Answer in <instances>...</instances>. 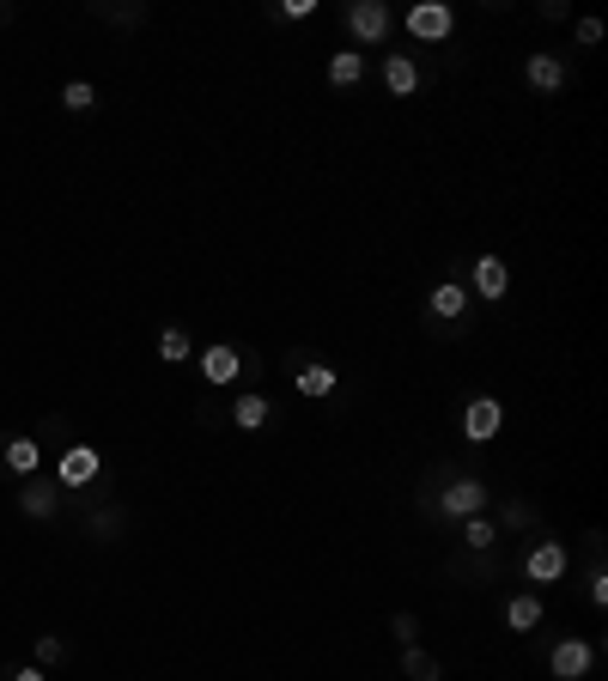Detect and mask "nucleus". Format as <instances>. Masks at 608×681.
<instances>
[{
    "label": "nucleus",
    "mask_w": 608,
    "mask_h": 681,
    "mask_svg": "<svg viewBox=\"0 0 608 681\" xmlns=\"http://www.w3.org/2000/svg\"><path fill=\"white\" fill-rule=\"evenodd\" d=\"M523 578H529V584H560V578H566V548H560L554 536L536 542V548L523 554Z\"/></svg>",
    "instance_id": "1"
},
{
    "label": "nucleus",
    "mask_w": 608,
    "mask_h": 681,
    "mask_svg": "<svg viewBox=\"0 0 608 681\" xmlns=\"http://www.w3.org/2000/svg\"><path fill=\"white\" fill-rule=\"evenodd\" d=\"M450 25H456V13L444 7V0H420V7H408V31H414L420 43H444Z\"/></svg>",
    "instance_id": "2"
},
{
    "label": "nucleus",
    "mask_w": 608,
    "mask_h": 681,
    "mask_svg": "<svg viewBox=\"0 0 608 681\" xmlns=\"http://www.w3.org/2000/svg\"><path fill=\"white\" fill-rule=\"evenodd\" d=\"M98 469H104V457H98L92 444H67L55 475H61V487H92V481H98Z\"/></svg>",
    "instance_id": "3"
},
{
    "label": "nucleus",
    "mask_w": 608,
    "mask_h": 681,
    "mask_svg": "<svg viewBox=\"0 0 608 681\" xmlns=\"http://www.w3.org/2000/svg\"><path fill=\"white\" fill-rule=\"evenodd\" d=\"M238 371H244V353L232 347V341H213L207 353H201V377L213 390H225V384H238Z\"/></svg>",
    "instance_id": "4"
},
{
    "label": "nucleus",
    "mask_w": 608,
    "mask_h": 681,
    "mask_svg": "<svg viewBox=\"0 0 608 681\" xmlns=\"http://www.w3.org/2000/svg\"><path fill=\"white\" fill-rule=\"evenodd\" d=\"M481 505H487V487L469 481V475H463V481H450V487L438 493V511H444V517H463V523L481 517Z\"/></svg>",
    "instance_id": "5"
},
{
    "label": "nucleus",
    "mask_w": 608,
    "mask_h": 681,
    "mask_svg": "<svg viewBox=\"0 0 608 681\" xmlns=\"http://www.w3.org/2000/svg\"><path fill=\"white\" fill-rule=\"evenodd\" d=\"M347 31L359 43H384L390 37V7L384 0H359V7H347Z\"/></svg>",
    "instance_id": "6"
},
{
    "label": "nucleus",
    "mask_w": 608,
    "mask_h": 681,
    "mask_svg": "<svg viewBox=\"0 0 608 681\" xmlns=\"http://www.w3.org/2000/svg\"><path fill=\"white\" fill-rule=\"evenodd\" d=\"M590 663H596V651H590L584 639H560V645H554V657H548V669H554L560 681H584V675H590Z\"/></svg>",
    "instance_id": "7"
},
{
    "label": "nucleus",
    "mask_w": 608,
    "mask_h": 681,
    "mask_svg": "<svg viewBox=\"0 0 608 681\" xmlns=\"http://www.w3.org/2000/svg\"><path fill=\"white\" fill-rule=\"evenodd\" d=\"M499 420H505V414H499V402H493V396H475V402L463 408V432H469L475 444H487V438L499 432Z\"/></svg>",
    "instance_id": "8"
},
{
    "label": "nucleus",
    "mask_w": 608,
    "mask_h": 681,
    "mask_svg": "<svg viewBox=\"0 0 608 681\" xmlns=\"http://www.w3.org/2000/svg\"><path fill=\"white\" fill-rule=\"evenodd\" d=\"M426 311H432V317H444V323H456V317L469 311V286H456V280L432 286V292H426Z\"/></svg>",
    "instance_id": "9"
},
{
    "label": "nucleus",
    "mask_w": 608,
    "mask_h": 681,
    "mask_svg": "<svg viewBox=\"0 0 608 681\" xmlns=\"http://www.w3.org/2000/svg\"><path fill=\"white\" fill-rule=\"evenodd\" d=\"M511 286V268L499 256H475V298H505Z\"/></svg>",
    "instance_id": "10"
},
{
    "label": "nucleus",
    "mask_w": 608,
    "mask_h": 681,
    "mask_svg": "<svg viewBox=\"0 0 608 681\" xmlns=\"http://www.w3.org/2000/svg\"><path fill=\"white\" fill-rule=\"evenodd\" d=\"M0 457H7L13 475H37V469H43V444H37V438H7Z\"/></svg>",
    "instance_id": "11"
},
{
    "label": "nucleus",
    "mask_w": 608,
    "mask_h": 681,
    "mask_svg": "<svg viewBox=\"0 0 608 681\" xmlns=\"http://www.w3.org/2000/svg\"><path fill=\"white\" fill-rule=\"evenodd\" d=\"M529 86H536V92H560L566 86V67H560V55H529Z\"/></svg>",
    "instance_id": "12"
},
{
    "label": "nucleus",
    "mask_w": 608,
    "mask_h": 681,
    "mask_svg": "<svg viewBox=\"0 0 608 681\" xmlns=\"http://www.w3.org/2000/svg\"><path fill=\"white\" fill-rule=\"evenodd\" d=\"M365 80V55L359 49H335L329 55V86H359Z\"/></svg>",
    "instance_id": "13"
},
{
    "label": "nucleus",
    "mask_w": 608,
    "mask_h": 681,
    "mask_svg": "<svg viewBox=\"0 0 608 681\" xmlns=\"http://www.w3.org/2000/svg\"><path fill=\"white\" fill-rule=\"evenodd\" d=\"M505 627H511V633L542 627V596H511V602H505Z\"/></svg>",
    "instance_id": "14"
},
{
    "label": "nucleus",
    "mask_w": 608,
    "mask_h": 681,
    "mask_svg": "<svg viewBox=\"0 0 608 681\" xmlns=\"http://www.w3.org/2000/svg\"><path fill=\"white\" fill-rule=\"evenodd\" d=\"M384 86H390L396 98H408V92L420 86V67H414L408 55H390V61H384Z\"/></svg>",
    "instance_id": "15"
},
{
    "label": "nucleus",
    "mask_w": 608,
    "mask_h": 681,
    "mask_svg": "<svg viewBox=\"0 0 608 681\" xmlns=\"http://www.w3.org/2000/svg\"><path fill=\"white\" fill-rule=\"evenodd\" d=\"M329 390H335V365H298V396L323 402Z\"/></svg>",
    "instance_id": "16"
},
{
    "label": "nucleus",
    "mask_w": 608,
    "mask_h": 681,
    "mask_svg": "<svg viewBox=\"0 0 608 681\" xmlns=\"http://www.w3.org/2000/svg\"><path fill=\"white\" fill-rule=\"evenodd\" d=\"M232 420H238L244 432H256V426L268 420V396H256V390H244V396L232 402Z\"/></svg>",
    "instance_id": "17"
},
{
    "label": "nucleus",
    "mask_w": 608,
    "mask_h": 681,
    "mask_svg": "<svg viewBox=\"0 0 608 681\" xmlns=\"http://www.w3.org/2000/svg\"><path fill=\"white\" fill-rule=\"evenodd\" d=\"M55 499H61V493H55V487H43V481L31 475V487L19 493V511H25V517H49V511H55Z\"/></svg>",
    "instance_id": "18"
},
{
    "label": "nucleus",
    "mask_w": 608,
    "mask_h": 681,
    "mask_svg": "<svg viewBox=\"0 0 608 681\" xmlns=\"http://www.w3.org/2000/svg\"><path fill=\"white\" fill-rule=\"evenodd\" d=\"M98 104V92L86 86V80H73V86H61V110H73V116H86Z\"/></svg>",
    "instance_id": "19"
},
{
    "label": "nucleus",
    "mask_w": 608,
    "mask_h": 681,
    "mask_svg": "<svg viewBox=\"0 0 608 681\" xmlns=\"http://www.w3.org/2000/svg\"><path fill=\"white\" fill-rule=\"evenodd\" d=\"M189 347H195V341H189L183 329H165V335H159V359H165V365H183Z\"/></svg>",
    "instance_id": "20"
},
{
    "label": "nucleus",
    "mask_w": 608,
    "mask_h": 681,
    "mask_svg": "<svg viewBox=\"0 0 608 681\" xmlns=\"http://www.w3.org/2000/svg\"><path fill=\"white\" fill-rule=\"evenodd\" d=\"M402 669H408V681H438V657H426L420 645H408V657H402Z\"/></svg>",
    "instance_id": "21"
},
{
    "label": "nucleus",
    "mask_w": 608,
    "mask_h": 681,
    "mask_svg": "<svg viewBox=\"0 0 608 681\" xmlns=\"http://www.w3.org/2000/svg\"><path fill=\"white\" fill-rule=\"evenodd\" d=\"M463 536H469V548H493L499 523H487V517H469V523H463Z\"/></svg>",
    "instance_id": "22"
},
{
    "label": "nucleus",
    "mask_w": 608,
    "mask_h": 681,
    "mask_svg": "<svg viewBox=\"0 0 608 681\" xmlns=\"http://www.w3.org/2000/svg\"><path fill=\"white\" fill-rule=\"evenodd\" d=\"M61 651H67V645H61L55 633H37V663H61Z\"/></svg>",
    "instance_id": "23"
},
{
    "label": "nucleus",
    "mask_w": 608,
    "mask_h": 681,
    "mask_svg": "<svg viewBox=\"0 0 608 681\" xmlns=\"http://www.w3.org/2000/svg\"><path fill=\"white\" fill-rule=\"evenodd\" d=\"M317 7H311V0H286V7H280V19H311Z\"/></svg>",
    "instance_id": "24"
},
{
    "label": "nucleus",
    "mask_w": 608,
    "mask_h": 681,
    "mask_svg": "<svg viewBox=\"0 0 608 681\" xmlns=\"http://www.w3.org/2000/svg\"><path fill=\"white\" fill-rule=\"evenodd\" d=\"M414 633H420V621H414V615H396V639L414 645Z\"/></svg>",
    "instance_id": "25"
},
{
    "label": "nucleus",
    "mask_w": 608,
    "mask_h": 681,
    "mask_svg": "<svg viewBox=\"0 0 608 681\" xmlns=\"http://www.w3.org/2000/svg\"><path fill=\"white\" fill-rule=\"evenodd\" d=\"M590 602H596V609H608V578H602V572L590 578Z\"/></svg>",
    "instance_id": "26"
},
{
    "label": "nucleus",
    "mask_w": 608,
    "mask_h": 681,
    "mask_svg": "<svg viewBox=\"0 0 608 681\" xmlns=\"http://www.w3.org/2000/svg\"><path fill=\"white\" fill-rule=\"evenodd\" d=\"M578 43H602V25L596 19H578Z\"/></svg>",
    "instance_id": "27"
},
{
    "label": "nucleus",
    "mask_w": 608,
    "mask_h": 681,
    "mask_svg": "<svg viewBox=\"0 0 608 681\" xmlns=\"http://www.w3.org/2000/svg\"><path fill=\"white\" fill-rule=\"evenodd\" d=\"M13 681H49V675H43V663H25V669H19Z\"/></svg>",
    "instance_id": "28"
}]
</instances>
